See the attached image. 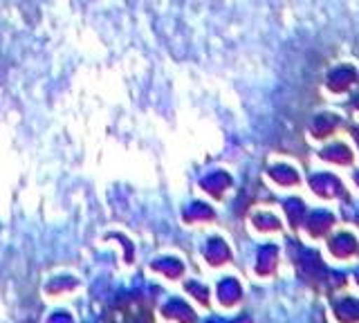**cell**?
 <instances>
[{"instance_id": "cell-4", "label": "cell", "mask_w": 359, "mask_h": 323, "mask_svg": "<svg viewBox=\"0 0 359 323\" xmlns=\"http://www.w3.org/2000/svg\"><path fill=\"white\" fill-rule=\"evenodd\" d=\"M41 323H79V317H76L74 308L65 305L61 301V303H50L48 305Z\"/></svg>"}, {"instance_id": "cell-5", "label": "cell", "mask_w": 359, "mask_h": 323, "mask_svg": "<svg viewBox=\"0 0 359 323\" xmlns=\"http://www.w3.org/2000/svg\"><path fill=\"white\" fill-rule=\"evenodd\" d=\"M182 294L191 301V303H196L200 310L202 308H209L207 305L209 303V289L202 285V283L194 281V278H189V281L182 283Z\"/></svg>"}, {"instance_id": "cell-6", "label": "cell", "mask_w": 359, "mask_h": 323, "mask_svg": "<svg viewBox=\"0 0 359 323\" xmlns=\"http://www.w3.org/2000/svg\"><path fill=\"white\" fill-rule=\"evenodd\" d=\"M0 323H9V321H5V319H3V317H0Z\"/></svg>"}, {"instance_id": "cell-3", "label": "cell", "mask_w": 359, "mask_h": 323, "mask_svg": "<svg viewBox=\"0 0 359 323\" xmlns=\"http://www.w3.org/2000/svg\"><path fill=\"white\" fill-rule=\"evenodd\" d=\"M149 270L157 276L166 278V281H177L184 274V263L180 259H171V256H157L155 261H151Z\"/></svg>"}, {"instance_id": "cell-2", "label": "cell", "mask_w": 359, "mask_h": 323, "mask_svg": "<svg viewBox=\"0 0 359 323\" xmlns=\"http://www.w3.org/2000/svg\"><path fill=\"white\" fill-rule=\"evenodd\" d=\"M83 287V281L74 272H54L43 281V298L50 303H61V301L74 296Z\"/></svg>"}, {"instance_id": "cell-1", "label": "cell", "mask_w": 359, "mask_h": 323, "mask_svg": "<svg viewBox=\"0 0 359 323\" xmlns=\"http://www.w3.org/2000/svg\"><path fill=\"white\" fill-rule=\"evenodd\" d=\"M160 323H200V308L184 294H166L155 308Z\"/></svg>"}]
</instances>
